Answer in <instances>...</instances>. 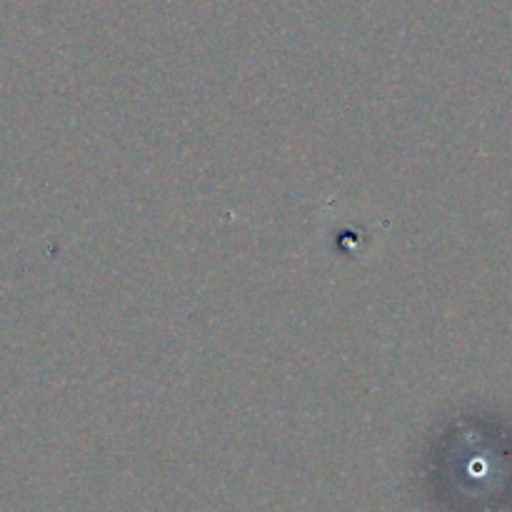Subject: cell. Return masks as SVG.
<instances>
[{
  "instance_id": "obj_1",
  "label": "cell",
  "mask_w": 512,
  "mask_h": 512,
  "mask_svg": "<svg viewBox=\"0 0 512 512\" xmlns=\"http://www.w3.org/2000/svg\"><path fill=\"white\" fill-rule=\"evenodd\" d=\"M435 470L463 500H500L512 488V433L495 420H458L435 443Z\"/></svg>"
}]
</instances>
